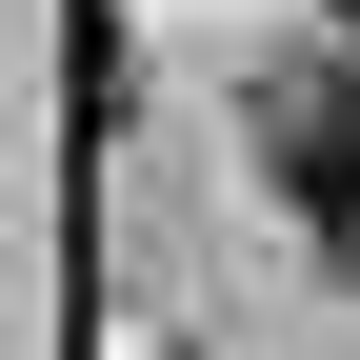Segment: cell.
Masks as SVG:
<instances>
[{"label":"cell","mask_w":360,"mask_h":360,"mask_svg":"<svg viewBox=\"0 0 360 360\" xmlns=\"http://www.w3.org/2000/svg\"><path fill=\"white\" fill-rule=\"evenodd\" d=\"M321 20H340V60H360V0H321Z\"/></svg>","instance_id":"cell-1"},{"label":"cell","mask_w":360,"mask_h":360,"mask_svg":"<svg viewBox=\"0 0 360 360\" xmlns=\"http://www.w3.org/2000/svg\"><path fill=\"white\" fill-rule=\"evenodd\" d=\"M321 240H340V260H360V200H340V220H321Z\"/></svg>","instance_id":"cell-2"}]
</instances>
